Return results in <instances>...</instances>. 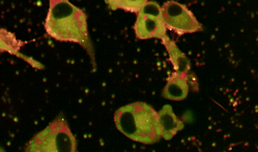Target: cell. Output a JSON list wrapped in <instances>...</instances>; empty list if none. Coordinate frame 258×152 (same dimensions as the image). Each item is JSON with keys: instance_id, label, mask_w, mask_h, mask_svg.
Wrapping results in <instances>:
<instances>
[{"instance_id": "cell-3", "label": "cell", "mask_w": 258, "mask_h": 152, "mask_svg": "<svg viewBox=\"0 0 258 152\" xmlns=\"http://www.w3.org/2000/svg\"><path fill=\"white\" fill-rule=\"evenodd\" d=\"M28 152H74L77 150L74 137L62 114L38 132L24 147Z\"/></svg>"}, {"instance_id": "cell-6", "label": "cell", "mask_w": 258, "mask_h": 152, "mask_svg": "<svg viewBox=\"0 0 258 152\" xmlns=\"http://www.w3.org/2000/svg\"><path fill=\"white\" fill-rule=\"evenodd\" d=\"M159 128L161 138L166 141H170L178 131L182 130L185 125L180 121L170 105H165L158 113Z\"/></svg>"}, {"instance_id": "cell-2", "label": "cell", "mask_w": 258, "mask_h": 152, "mask_svg": "<svg viewBox=\"0 0 258 152\" xmlns=\"http://www.w3.org/2000/svg\"><path fill=\"white\" fill-rule=\"evenodd\" d=\"M116 128L130 140L152 145L161 140L158 112L143 102L119 108L114 114Z\"/></svg>"}, {"instance_id": "cell-1", "label": "cell", "mask_w": 258, "mask_h": 152, "mask_svg": "<svg viewBox=\"0 0 258 152\" xmlns=\"http://www.w3.org/2000/svg\"><path fill=\"white\" fill-rule=\"evenodd\" d=\"M45 28L56 41L79 44L87 52L96 68L95 50L88 34L86 15L81 9L69 0H50Z\"/></svg>"}, {"instance_id": "cell-10", "label": "cell", "mask_w": 258, "mask_h": 152, "mask_svg": "<svg viewBox=\"0 0 258 152\" xmlns=\"http://www.w3.org/2000/svg\"><path fill=\"white\" fill-rule=\"evenodd\" d=\"M149 0H118L117 9H122L128 12L138 13L141 7Z\"/></svg>"}, {"instance_id": "cell-7", "label": "cell", "mask_w": 258, "mask_h": 152, "mask_svg": "<svg viewBox=\"0 0 258 152\" xmlns=\"http://www.w3.org/2000/svg\"><path fill=\"white\" fill-rule=\"evenodd\" d=\"M189 75L174 73L168 79L162 91V97L171 101H182L189 93Z\"/></svg>"}, {"instance_id": "cell-11", "label": "cell", "mask_w": 258, "mask_h": 152, "mask_svg": "<svg viewBox=\"0 0 258 152\" xmlns=\"http://www.w3.org/2000/svg\"><path fill=\"white\" fill-rule=\"evenodd\" d=\"M137 14H142V15H151L155 17H162V10L161 7L158 5L156 2H147L145 3L139 12Z\"/></svg>"}, {"instance_id": "cell-9", "label": "cell", "mask_w": 258, "mask_h": 152, "mask_svg": "<svg viewBox=\"0 0 258 152\" xmlns=\"http://www.w3.org/2000/svg\"><path fill=\"white\" fill-rule=\"evenodd\" d=\"M24 45V43L18 41L15 35L6 29L0 28V53L8 52L12 55L20 57L22 59L29 61L27 57H24L22 54L19 53L20 48Z\"/></svg>"}, {"instance_id": "cell-8", "label": "cell", "mask_w": 258, "mask_h": 152, "mask_svg": "<svg viewBox=\"0 0 258 152\" xmlns=\"http://www.w3.org/2000/svg\"><path fill=\"white\" fill-rule=\"evenodd\" d=\"M161 41L163 42L166 49L168 51L170 60L175 68V72L179 74L189 75L188 73L191 68V64L189 59L187 58V56L177 48V46L169 39L167 35H165Z\"/></svg>"}, {"instance_id": "cell-4", "label": "cell", "mask_w": 258, "mask_h": 152, "mask_svg": "<svg viewBox=\"0 0 258 152\" xmlns=\"http://www.w3.org/2000/svg\"><path fill=\"white\" fill-rule=\"evenodd\" d=\"M161 10L166 27L175 31L177 34L194 33L202 30L194 14L186 6L170 0L165 3Z\"/></svg>"}, {"instance_id": "cell-5", "label": "cell", "mask_w": 258, "mask_h": 152, "mask_svg": "<svg viewBox=\"0 0 258 152\" xmlns=\"http://www.w3.org/2000/svg\"><path fill=\"white\" fill-rule=\"evenodd\" d=\"M136 36L140 40L159 39L166 35V25L163 17L137 14V20L134 25Z\"/></svg>"}]
</instances>
